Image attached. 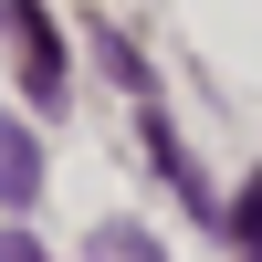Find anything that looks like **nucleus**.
Wrapping results in <instances>:
<instances>
[{"label": "nucleus", "instance_id": "obj_1", "mask_svg": "<svg viewBox=\"0 0 262 262\" xmlns=\"http://www.w3.org/2000/svg\"><path fill=\"white\" fill-rule=\"evenodd\" d=\"M11 11V42H21V84H32V105H63V32L42 21V0H0Z\"/></svg>", "mask_w": 262, "mask_h": 262}, {"label": "nucleus", "instance_id": "obj_2", "mask_svg": "<svg viewBox=\"0 0 262 262\" xmlns=\"http://www.w3.org/2000/svg\"><path fill=\"white\" fill-rule=\"evenodd\" d=\"M137 137H147V158L168 168V189H179V200L200 210V221H221V200H210V179H200V168H189V147H179V126L158 116V95H147V116H137Z\"/></svg>", "mask_w": 262, "mask_h": 262}, {"label": "nucleus", "instance_id": "obj_3", "mask_svg": "<svg viewBox=\"0 0 262 262\" xmlns=\"http://www.w3.org/2000/svg\"><path fill=\"white\" fill-rule=\"evenodd\" d=\"M0 200H11V210L42 200V137H32V126H11V116H0Z\"/></svg>", "mask_w": 262, "mask_h": 262}, {"label": "nucleus", "instance_id": "obj_4", "mask_svg": "<svg viewBox=\"0 0 262 262\" xmlns=\"http://www.w3.org/2000/svg\"><path fill=\"white\" fill-rule=\"evenodd\" d=\"M95 262H168V252L147 242L137 221H105V231H95Z\"/></svg>", "mask_w": 262, "mask_h": 262}, {"label": "nucleus", "instance_id": "obj_5", "mask_svg": "<svg viewBox=\"0 0 262 262\" xmlns=\"http://www.w3.org/2000/svg\"><path fill=\"white\" fill-rule=\"evenodd\" d=\"M95 53H105V74H116L126 95H158V84H147V63H137V42H126V32H95Z\"/></svg>", "mask_w": 262, "mask_h": 262}, {"label": "nucleus", "instance_id": "obj_6", "mask_svg": "<svg viewBox=\"0 0 262 262\" xmlns=\"http://www.w3.org/2000/svg\"><path fill=\"white\" fill-rule=\"evenodd\" d=\"M231 231H242V242H262V179H242V210H231Z\"/></svg>", "mask_w": 262, "mask_h": 262}, {"label": "nucleus", "instance_id": "obj_7", "mask_svg": "<svg viewBox=\"0 0 262 262\" xmlns=\"http://www.w3.org/2000/svg\"><path fill=\"white\" fill-rule=\"evenodd\" d=\"M242 262H262V242H242Z\"/></svg>", "mask_w": 262, "mask_h": 262}]
</instances>
